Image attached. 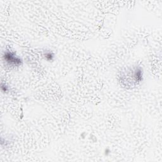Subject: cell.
I'll list each match as a JSON object with an SVG mask.
<instances>
[{
  "label": "cell",
  "instance_id": "obj_3",
  "mask_svg": "<svg viewBox=\"0 0 162 162\" xmlns=\"http://www.w3.org/2000/svg\"><path fill=\"white\" fill-rule=\"evenodd\" d=\"M44 56H45V58H46L47 60H53V57H54V54L52 52L49 51V52H46V53L44 54Z\"/></svg>",
  "mask_w": 162,
  "mask_h": 162
},
{
  "label": "cell",
  "instance_id": "obj_1",
  "mask_svg": "<svg viewBox=\"0 0 162 162\" xmlns=\"http://www.w3.org/2000/svg\"><path fill=\"white\" fill-rule=\"evenodd\" d=\"M3 58H4V60L9 65L11 66L18 67V66L21 65L22 63V60L19 57L16 55L14 52L9 51L5 52Z\"/></svg>",
  "mask_w": 162,
  "mask_h": 162
},
{
  "label": "cell",
  "instance_id": "obj_2",
  "mask_svg": "<svg viewBox=\"0 0 162 162\" xmlns=\"http://www.w3.org/2000/svg\"><path fill=\"white\" fill-rule=\"evenodd\" d=\"M134 76L135 77L136 81H138V82L141 81V80L143 79V72H142L141 68H137L135 70V72H134Z\"/></svg>",
  "mask_w": 162,
  "mask_h": 162
},
{
  "label": "cell",
  "instance_id": "obj_4",
  "mask_svg": "<svg viewBox=\"0 0 162 162\" xmlns=\"http://www.w3.org/2000/svg\"><path fill=\"white\" fill-rule=\"evenodd\" d=\"M2 91L3 92H7L8 91V86L5 85V84H3L2 83Z\"/></svg>",
  "mask_w": 162,
  "mask_h": 162
}]
</instances>
